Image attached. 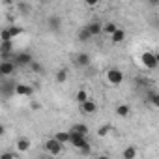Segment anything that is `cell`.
<instances>
[{
  "mask_svg": "<svg viewBox=\"0 0 159 159\" xmlns=\"http://www.w3.org/2000/svg\"><path fill=\"white\" fill-rule=\"evenodd\" d=\"M90 98H88V92L84 90V88H81V90H77V94H75V101H77V105L81 107L83 103H86Z\"/></svg>",
  "mask_w": 159,
  "mask_h": 159,
  "instance_id": "obj_17",
  "label": "cell"
},
{
  "mask_svg": "<svg viewBox=\"0 0 159 159\" xmlns=\"http://www.w3.org/2000/svg\"><path fill=\"white\" fill-rule=\"evenodd\" d=\"M30 146H32V142H30V139H26V137H19V139L15 140V150H17V152H21V153L28 152V150H30Z\"/></svg>",
  "mask_w": 159,
  "mask_h": 159,
  "instance_id": "obj_9",
  "label": "cell"
},
{
  "mask_svg": "<svg viewBox=\"0 0 159 159\" xmlns=\"http://www.w3.org/2000/svg\"><path fill=\"white\" fill-rule=\"evenodd\" d=\"M155 56H157V62H159V52H155Z\"/></svg>",
  "mask_w": 159,
  "mask_h": 159,
  "instance_id": "obj_33",
  "label": "cell"
},
{
  "mask_svg": "<svg viewBox=\"0 0 159 159\" xmlns=\"http://www.w3.org/2000/svg\"><path fill=\"white\" fill-rule=\"evenodd\" d=\"M124 39H125V30H124V28H118V30L111 36V43H114V45L122 43Z\"/></svg>",
  "mask_w": 159,
  "mask_h": 159,
  "instance_id": "obj_18",
  "label": "cell"
},
{
  "mask_svg": "<svg viewBox=\"0 0 159 159\" xmlns=\"http://www.w3.org/2000/svg\"><path fill=\"white\" fill-rule=\"evenodd\" d=\"M13 38H11V34H10V30L8 28H4L2 32H0V43H2V41H11Z\"/></svg>",
  "mask_w": 159,
  "mask_h": 159,
  "instance_id": "obj_27",
  "label": "cell"
},
{
  "mask_svg": "<svg viewBox=\"0 0 159 159\" xmlns=\"http://www.w3.org/2000/svg\"><path fill=\"white\" fill-rule=\"evenodd\" d=\"M118 28H120V26H118L116 23L109 21V23H105V25H103V34H107V36H112V34H114Z\"/></svg>",
  "mask_w": 159,
  "mask_h": 159,
  "instance_id": "obj_23",
  "label": "cell"
},
{
  "mask_svg": "<svg viewBox=\"0 0 159 159\" xmlns=\"http://www.w3.org/2000/svg\"><path fill=\"white\" fill-rule=\"evenodd\" d=\"M109 133H111V125H101L98 129V137H107Z\"/></svg>",
  "mask_w": 159,
  "mask_h": 159,
  "instance_id": "obj_28",
  "label": "cell"
},
{
  "mask_svg": "<svg viewBox=\"0 0 159 159\" xmlns=\"http://www.w3.org/2000/svg\"><path fill=\"white\" fill-rule=\"evenodd\" d=\"M129 112H131L129 105H125V103H120V105H116V114H118L120 118H127V116H129Z\"/></svg>",
  "mask_w": 159,
  "mask_h": 159,
  "instance_id": "obj_21",
  "label": "cell"
},
{
  "mask_svg": "<svg viewBox=\"0 0 159 159\" xmlns=\"http://www.w3.org/2000/svg\"><path fill=\"white\" fill-rule=\"evenodd\" d=\"M45 25H47V30L51 34H58L62 32V17L60 15H49L45 19Z\"/></svg>",
  "mask_w": 159,
  "mask_h": 159,
  "instance_id": "obj_4",
  "label": "cell"
},
{
  "mask_svg": "<svg viewBox=\"0 0 159 159\" xmlns=\"http://www.w3.org/2000/svg\"><path fill=\"white\" fill-rule=\"evenodd\" d=\"M90 54L88 52H77L75 56H73V64L77 66V67H88L90 66Z\"/></svg>",
  "mask_w": 159,
  "mask_h": 159,
  "instance_id": "obj_7",
  "label": "cell"
},
{
  "mask_svg": "<svg viewBox=\"0 0 159 159\" xmlns=\"http://www.w3.org/2000/svg\"><path fill=\"white\" fill-rule=\"evenodd\" d=\"M0 159H19V157L15 155V152H4L0 155Z\"/></svg>",
  "mask_w": 159,
  "mask_h": 159,
  "instance_id": "obj_30",
  "label": "cell"
},
{
  "mask_svg": "<svg viewBox=\"0 0 159 159\" xmlns=\"http://www.w3.org/2000/svg\"><path fill=\"white\" fill-rule=\"evenodd\" d=\"M96 111H98V103H96L94 99H88L86 103L81 105V112H83V114H94Z\"/></svg>",
  "mask_w": 159,
  "mask_h": 159,
  "instance_id": "obj_12",
  "label": "cell"
},
{
  "mask_svg": "<svg viewBox=\"0 0 159 159\" xmlns=\"http://www.w3.org/2000/svg\"><path fill=\"white\" fill-rule=\"evenodd\" d=\"M58 142H62V144H69V140H71V133L69 131H58V133H54L52 135Z\"/></svg>",
  "mask_w": 159,
  "mask_h": 159,
  "instance_id": "obj_19",
  "label": "cell"
},
{
  "mask_svg": "<svg viewBox=\"0 0 159 159\" xmlns=\"http://www.w3.org/2000/svg\"><path fill=\"white\" fill-rule=\"evenodd\" d=\"M15 10L21 15H30L32 13V4H28V2H17L15 4Z\"/></svg>",
  "mask_w": 159,
  "mask_h": 159,
  "instance_id": "obj_16",
  "label": "cell"
},
{
  "mask_svg": "<svg viewBox=\"0 0 159 159\" xmlns=\"http://www.w3.org/2000/svg\"><path fill=\"white\" fill-rule=\"evenodd\" d=\"M32 109L38 111V109H39V103H38V101H32Z\"/></svg>",
  "mask_w": 159,
  "mask_h": 159,
  "instance_id": "obj_31",
  "label": "cell"
},
{
  "mask_svg": "<svg viewBox=\"0 0 159 159\" xmlns=\"http://www.w3.org/2000/svg\"><path fill=\"white\" fill-rule=\"evenodd\" d=\"M96 159H111V155H105V153H101V155H98Z\"/></svg>",
  "mask_w": 159,
  "mask_h": 159,
  "instance_id": "obj_32",
  "label": "cell"
},
{
  "mask_svg": "<svg viewBox=\"0 0 159 159\" xmlns=\"http://www.w3.org/2000/svg\"><path fill=\"white\" fill-rule=\"evenodd\" d=\"M105 77H107V81H109L111 84H114V86H118V84L124 83V73H122L120 69H116V67L109 69V71L105 73Z\"/></svg>",
  "mask_w": 159,
  "mask_h": 159,
  "instance_id": "obj_6",
  "label": "cell"
},
{
  "mask_svg": "<svg viewBox=\"0 0 159 159\" xmlns=\"http://www.w3.org/2000/svg\"><path fill=\"white\" fill-rule=\"evenodd\" d=\"M148 23H150L153 28L159 30V17H157V15H150V17H148Z\"/></svg>",
  "mask_w": 159,
  "mask_h": 159,
  "instance_id": "obj_29",
  "label": "cell"
},
{
  "mask_svg": "<svg viewBox=\"0 0 159 159\" xmlns=\"http://www.w3.org/2000/svg\"><path fill=\"white\" fill-rule=\"evenodd\" d=\"M15 69H17L15 62H0V75H2V79H4V77H10V75H13V73H15Z\"/></svg>",
  "mask_w": 159,
  "mask_h": 159,
  "instance_id": "obj_8",
  "label": "cell"
},
{
  "mask_svg": "<svg viewBox=\"0 0 159 159\" xmlns=\"http://www.w3.org/2000/svg\"><path fill=\"white\" fill-rule=\"evenodd\" d=\"M41 159H45V157H41Z\"/></svg>",
  "mask_w": 159,
  "mask_h": 159,
  "instance_id": "obj_34",
  "label": "cell"
},
{
  "mask_svg": "<svg viewBox=\"0 0 159 159\" xmlns=\"http://www.w3.org/2000/svg\"><path fill=\"white\" fill-rule=\"evenodd\" d=\"M86 28L90 30V34L96 38V36H99V34H103V25L99 23V21H90L88 25H86Z\"/></svg>",
  "mask_w": 159,
  "mask_h": 159,
  "instance_id": "obj_10",
  "label": "cell"
},
{
  "mask_svg": "<svg viewBox=\"0 0 159 159\" xmlns=\"http://www.w3.org/2000/svg\"><path fill=\"white\" fill-rule=\"evenodd\" d=\"M17 84H19V83H15L11 77H4L2 83H0V94H2V98H4V99H10V98L15 94Z\"/></svg>",
  "mask_w": 159,
  "mask_h": 159,
  "instance_id": "obj_1",
  "label": "cell"
},
{
  "mask_svg": "<svg viewBox=\"0 0 159 159\" xmlns=\"http://www.w3.org/2000/svg\"><path fill=\"white\" fill-rule=\"evenodd\" d=\"M146 99H148L150 105H153L155 109H159V92H155V90H148V92H146Z\"/></svg>",
  "mask_w": 159,
  "mask_h": 159,
  "instance_id": "obj_14",
  "label": "cell"
},
{
  "mask_svg": "<svg viewBox=\"0 0 159 159\" xmlns=\"http://www.w3.org/2000/svg\"><path fill=\"white\" fill-rule=\"evenodd\" d=\"M64 146H66V144L58 142L54 137H51V139H47V140L43 142V150H45V153H49V155H52V157L60 155V153L64 152Z\"/></svg>",
  "mask_w": 159,
  "mask_h": 159,
  "instance_id": "obj_2",
  "label": "cell"
},
{
  "mask_svg": "<svg viewBox=\"0 0 159 159\" xmlns=\"http://www.w3.org/2000/svg\"><path fill=\"white\" fill-rule=\"evenodd\" d=\"M54 79H56V83H60V84L66 83V81H67V69H58Z\"/></svg>",
  "mask_w": 159,
  "mask_h": 159,
  "instance_id": "obj_25",
  "label": "cell"
},
{
  "mask_svg": "<svg viewBox=\"0 0 159 159\" xmlns=\"http://www.w3.org/2000/svg\"><path fill=\"white\" fill-rule=\"evenodd\" d=\"M13 62H15L17 67H30V64L34 62V56L28 51H15L13 52Z\"/></svg>",
  "mask_w": 159,
  "mask_h": 159,
  "instance_id": "obj_3",
  "label": "cell"
},
{
  "mask_svg": "<svg viewBox=\"0 0 159 159\" xmlns=\"http://www.w3.org/2000/svg\"><path fill=\"white\" fill-rule=\"evenodd\" d=\"M15 94H17V96L30 98V96L34 94V88H32L30 84H23V83H19V84H17V90H15Z\"/></svg>",
  "mask_w": 159,
  "mask_h": 159,
  "instance_id": "obj_11",
  "label": "cell"
},
{
  "mask_svg": "<svg viewBox=\"0 0 159 159\" xmlns=\"http://www.w3.org/2000/svg\"><path fill=\"white\" fill-rule=\"evenodd\" d=\"M77 38H79V41H83V43H86V41H90L94 36L90 34V30L86 28V26H83V28H79V32H77Z\"/></svg>",
  "mask_w": 159,
  "mask_h": 159,
  "instance_id": "obj_15",
  "label": "cell"
},
{
  "mask_svg": "<svg viewBox=\"0 0 159 159\" xmlns=\"http://www.w3.org/2000/svg\"><path fill=\"white\" fill-rule=\"evenodd\" d=\"M140 62H142V66H144L146 69H155V67L159 66L155 52H150V51H146V52L140 54Z\"/></svg>",
  "mask_w": 159,
  "mask_h": 159,
  "instance_id": "obj_5",
  "label": "cell"
},
{
  "mask_svg": "<svg viewBox=\"0 0 159 159\" xmlns=\"http://www.w3.org/2000/svg\"><path fill=\"white\" fill-rule=\"evenodd\" d=\"M11 52H15V49H13V39H11V41H2V43H0V54H11Z\"/></svg>",
  "mask_w": 159,
  "mask_h": 159,
  "instance_id": "obj_20",
  "label": "cell"
},
{
  "mask_svg": "<svg viewBox=\"0 0 159 159\" xmlns=\"http://www.w3.org/2000/svg\"><path fill=\"white\" fill-rule=\"evenodd\" d=\"M30 71L32 73H36V75H41L45 69H43V66H41V62H38V60H34L32 64H30Z\"/></svg>",
  "mask_w": 159,
  "mask_h": 159,
  "instance_id": "obj_24",
  "label": "cell"
},
{
  "mask_svg": "<svg viewBox=\"0 0 159 159\" xmlns=\"http://www.w3.org/2000/svg\"><path fill=\"white\" fill-rule=\"evenodd\" d=\"M137 153H139L137 146H125L122 152V159H137Z\"/></svg>",
  "mask_w": 159,
  "mask_h": 159,
  "instance_id": "obj_13",
  "label": "cell"
},
{
  "mask_svg": "<svg viewBox=\"0 0 159 159\" xmlns=\"http://www.w3.org/2000/svg\"><path fill=\"white\" fill-rule=\"evenodd\" d=\"M8 30H10V34H11V38H17V36H21V34L25 32V28H23V26H17V25H13V26H10Z\"/></svg>",
  "mask_w": 159,
  "mask_h": 159,
  "instance_id": "obj_26",
  "label": "cell"
},
{
  "mask_svg": "<svg viewBox=\"0 0 159 159\" xmlns=\"http://www.w3.org/2000/svg\"><path fill=\"white\" fill-rule=\"evenodd\" d=\"M69 131H73V133H79V135H84V137H88V127H86L84 124H73Z\"/></svg>",
  "mask_w": 159,
  "mask_h": 159,
  "instance_id": "obj_22",
  "label": "cell"
}]
</instances>
